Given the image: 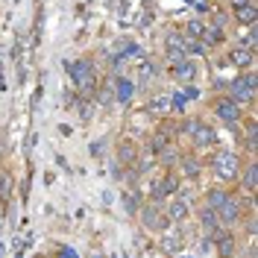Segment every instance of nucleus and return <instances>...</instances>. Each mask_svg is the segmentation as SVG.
<instances>
[{
    "instance_id": "f257e3e1",
    "label": "nucleus",
    "mask_w": 258,
    "mask_h": 258,
    "mask_svg": "<svg viewBox=\"0 0 258 258\" xmlns=\"http://www.w3.org/2000/svg\"><path fill=\"white\" fill-rule=\"evenodd\" d=\"M68 74L74 80V88L80 91L85 100H94L97 97V71L91 59H77V62H68Z\"/></svg>"
},
{
    "instance_id": "f03ea898",
    "label": "nucleus",
    "mask_w": 258,
    "mask_h": 258,
    "mask_svg": "<svg viewBox=\"0 0 258 258\" xmlns=\"http://www.w3.org/2000/svg\"><path fill=\"white\" fill-rule=\"evenodd\" d=\"M211 167H214V173L223 179V182L238 179V176H241V170H243L241 156H238V153H232V150H217V153L211 156Z\"/></svg>"
},
{
    "instance_id": "7ed1b4c3",
    "label": "nucleus",
    "mask_w": 258,
    "mask_h": 258,
    "mask_svg": "<svg viewBox=\"0 0 258 258\" xmlns=\"http://www.w3.org/2000/svg\"><path fill=\"white\" fill-rule=\"evenodd\" d=\"M255 91H258V77L252 71H246V74H238L235 80L229 82V97L243 106V103H252L255 100Z\"/></svg>"
},
{
    "instance_id": "20e7f679",
    "label": "nucleus",
    "mask_w": 258,
    "mask_h": 258,
    "mask_svg": "<svg viewBox=\"0 0 258 258\" xmlns=\"http://www.w3.org/2000/svg\"><path fill=\"white\" fill-rule=\"evenodd\" d=\"M241 217H243V203L229 194L226 203L217 209V220H220V226H235V223H241Z\"/></svg>"
},
{
    "instance_id": "39448f33",
    "label": "nucleus",
    "mask_w": 258,
    "mask_h": 258,
    "mask_svg": "<svg viewBox=\"0 0 258 258\" xmlns=\"http://www.w3.org/2000/svg\"><path fill=\"white\" fill-rule=\"evenodd\" d=\"M214 114H217V120H223V123H241L243 120L241 106H238L232 97H220V100L214 103Z\"/></svg>"
},
{
    "instance_id": "423d86ee",
    "label": "nucleus",
    "mask_w": 258,
    "mask_h": 258,
    "mask_svg": "<svg viewBox=\"0 0 258 258\" xmlns=\"http://www.w3.org/2000/svg\"><path fill=\"white\" fill-rule=\"evenodd\" d=\"M138 214H141V220H144L147 229H156V232H161L164 226L170 223V220H167V214L161 211L159 203H147V206H141V209H138Z\"/></svg>"
},
{
    "instance_id": "0eeeda50",
    "label": "nucleus",
    "mask_w": 258,
    "mask_h": 258,
    "mask_svg": "<svg viewBox=\"0 0 258 258\" xmlns=\"http://www.w3.org/2000/svg\"><path fill=\"white\" fill-rule=\"evenodd\" d=\"M164 53H167V62L170 64H179L182 59H188L185 56V38H182V32H170L164 38Z\"/></svg>"
},
{
    "instance_id": "6e6552de",
    "label": "nucleus",
    "mask_w": 258,
    "mask_h": 258,
    "mask_svg": "<svg viewBox=\"0 0 258 258\" xmlns=\"http://www.w3.org/2000/svg\"><path fill=\"white\" fill-rule=\"evenodd\" d=\"M191 144L197 147V150H209V147H214L217 144V132L209 126V123H197V129L191 132Z\"/></svg>"
},
{
    "instance_id": "1a4fd4ad",
    "label": "nucleus",
    "mask_w": 258,
    "mask_h": 258,
    "mask_svg": "<svg viewBox=\"0 0 258 258\" xmlns=\"http://www.w3.org/2000/svg\"><path fill=\"white\" fill-rule=\"evenodd\" d=\"M164 214H167V220H170V223H185V220H188V214H191V203H188V200H182V197H173V200L164 206Z\"/></svg>"
},
{
    "instance_id": "9d476101",
    "label": "nucleus",
    "mask_w": 258,
    "mask_h": 258,
    "mask_svg": "<svg viewBox=\"0 0 258 258\" xmlns=\"http://www.w3.org/2000/svg\"><path fill=\"white\" fill-rule=\"evenodd\" d=\"M176 191H179V179L173 176V173H167L164 179H159L156 182V188H153V203H164L167 197H176Z\"/></svg>"
},
{
    "instance_id": "9b49d317",
    "label": "nucleus",
    "mask_w": 258,
    "mask_h": 258,
    "mask_svg": "<svg viewBox=\"0 0 258 258\" xmlns=\"http://www.w3.org/2000/svg\"><path fill=\"white\" fill-rule=\"evenodd\" d=\"M211 238H214V243H217V252H220V258H232L235 255V235H229V232H211Z\"/></svg>"
},
{
    "instance_id": "f8f14e48",
    "label": "nucleus",
    "mask_w": 258,
    "mask_h": 258,
    "mask_svg": "<svg viewBox=\"0 0 258 258\" xmlns=\"http://www.w3.org/2000/svg\"><path fill=\"white\" fill-rule=\"evenodd\" d=\"M194 77H197V64L191 59H182L179 64H173V80L182 82V85H191Z\"/></svg>"
},
{
    "instance_id": "ddd939ff",
    "label": "nucleus",
    "mask_w": 258,
    "mask_h": 258,
    "mask_svg": "<svg viewBox=\"0 0 258 258\" xmlns=\"http://www.w3.org/2000/svg\"><path fill=\"white\" fill-rule=\"evenodd\" d=\"M235 12V21L238 24H243V27H255L258 21V6L249 0V3H243V6H238V9H232Z\"/></svg>"
},
{
    "instance_id": "4468645a",
    "label": "nucleus",
    "mask_w": 258,
    "mask_h": 258,
    "mask_svg": "<svg viewBox=\"0 0 258 258\" xmlns=\"http://www.w3.org/2000/svg\"><path fill=\"white\" fill-rule=\"evenodd\" d=\"M112 85H114L112 91H114V100H117V103H129V100H132V94H135V82H132V80L117 77Z\"/></svg>"
},
{
    "instance_id": "2eb2a0df",
    "label": "nucleus",
    "mask_w": 258,
    "mask_h": 258,
    "mask_svg": "<svg viewBox=\"0 0 258 258\" xmlns=\"http://www.w3.org/2000/svg\"><path fill=\"white\" fill-rule=\"evenodd\" d=\"M170 109H173V106H170V97H164V94H156L150 100V106H147V112L153 114V117H167Z\"/></svg>"
},
{
    "instance_id": "dca6fc26",
    "label": "nucleus",
    "mask_w": 258,
    "mask_h": 258,
    "mask_svg": "<svg viewBox=\"0 0 258 258\" xmlns=\"http://www.w3.org/2000/svg\"><path fill=\"white\" fill-rule=\"evenodd\" d=\"M117 159H120V164L132 167L135 159H138V144H135V141H120V147H117Z\"/></svg>"
},
{
    "instance_id": "f3484780",
    "label": "nucleus",
    "mask_w": 258,
    "mask_h": 258,
    "mask_svg": "<svg viewBox=\"0 0 258 258\" xmlns=\"http://www.w3.org/2000/svg\"><path fill=\"white\" fill-rule=\"evenodd\" d=\"M176 164L182 167V176H185V179H197V176H200V170H203L197 156H179Z\"/></svg>"
},
{
    "instance_id": "a211bd4d",
    "label": "nucleus",
    "mask_w": 258,
    "mask_h": 258,
    "mask_svg": "<svg viewBox=\"0 0 258 258\" xmlns=\"http://www.w3.org/2000/svg\"><path fill=\"white\" fill-rule=\"evenodd\" d=\"M229 62L235 64V68H249V64L255 62V53L246 47H235L232 53H229Z\"/></svg>"
},
{
    "instance_id": "6ab92c4d",
    "label": "nucleus",
    "mask_w": 258,
    "mask_h": 258,
    "mask_svg": "<svg viewBox=\"0 0 258 258\" xmlns=\"http://www.w3.org/2000/svg\"><path fill=\"white\" fill-rule=\"evenodd\" d=\"M241 176H243V191L255 194V185H258V164H255V161H249V164L243 167Z\"/></svg>"
},
{
    "instance_id": "aec40b11",
    "label": "nucleus",
    "mask_w": 258,
    "mask_h": 258,
    "mask_svg": "<svg viewBox=\"0 0 258 258\" xmlns=\"http://www.w3.org/2000/svg\"><path fill=\"white\" fill-rule=\"evenodd\" d=\"M200 223H203V229H206V232H217V229H220V220H217V211L214 209H209V206H206V209L200 211Z\"/></svg>"
},
{
    "instance_id": "412c9836",
    "label": "nucleus",
    "mask_w": 258,
    "mask_h": 258,
    "mask_svg": "<svg viewBox=\"0 0 258 258\" xmlns=\"http://www.w3.org/2000/svg\"><path fill=\"white\" fill-rule=\"evenodd\" d=\"M226 197H229V191H223V188H209V191H206V206L217 211L226 203Z\"/></svg>"
},
{
    "instance_id": "4be33fe9",
    "label": "nucleus",
    "mask_w": 258,
    "mask_h": 258,
    "mask_svg": "<svg viewBox=\"0 0 258 258\" xmlns=\"http://www.w3.org/2000/svg\"><path fill=\"white\" fill-rule=\"evenodd\" d=\"M200 41H203V44H220V41H223V30L214 27V24H209V27H203V32H200Z\"/></svg>"
},
{
    "instance_id": "5701e85b",
    "label": "nucleus",
    "mask_w": 258,
    "mask_h": 258,
    "mask_svg": "<svg viewBox=\"0 0 258 258\" xmlns=\"http://www.w3.org/2000/svg\"><path fill=\"white\" fill-rule=\"evenodd\" d=\"M161 246H164L167 252H179V249H182V238H179L176 232H167L164 241H161Z\"/></svg>"
},
{
    "instance_id": "b1692460",
    "label": "nucleus",
    "mask_w": 258,
    "mask_h": 258,
    "mask_svg": "<svg viewBox=\"0 0 258 258\" xmlns=\"http://www.w3.org/2000/svg\"><path fill=\"white\" fill-rule=\"evenodd\" d=\"M159 159H161V164H167V167H173V164L179 161V153H176V150H173L170 144H167V147H164V150L159 153Z\"/></svg>"
},
{
    "instance_id": "393cba45",
    "label": "nucleus",
    "mask_w": 258,
    "mask_h": 258,
    "mask_svg": "<svg viewBox=\"0 0 258 258\" xmlns=\"http://www.w3.org/2000/svg\"><path fill=\"white\" fill-rule=\"evenodd\" d=\"M120 197H123V206H126L129 214H138V209H141V206H138V197H135L132 191H123Z\"/></svg>"
},
{
    "instance_id": "a878e982",
    "label": "nucleus",
    "mask_w": 258,
    "mask_h": 258,
    "mask_svg": "<svg viewBox=\"0 0 258 258\" xmlns=\"http://www.w3.org/2000/svg\"><path fill=\"white\" fill-rule=\"evenodd\" d=\"M9 194H12V176L3 173L0 176V200H9Z\"/></svg>"
},
{
    "instance_id": "bb28decb",
    "label": "nucleus",
    "mask_w": 258,
    "mask_h": 258,
    "mask_svg": "<svg viewBox=\"0 0 258 258\" xmlns=\"http://www.w3.org/2000/svg\"><path fill=\"white\" fill-rule=\"evenodd\" d=\"M138 74H141V80H153V74H156V68H153V62H141L138 64Z\"/></svg>"
},
{
    "instance_id": "cd10ccee",
    "label": "nucleus",
    "mask_w": 258,
    "mask_h": 258,
    "mask_svg": "<svg viewBox=\"0 0 258 258\" xmlns=\"http://www.w3.org/2000/svg\"><path fill=\"white\" fill-rule=\"evenodd\" d=\"M203 21H188V30H185V35H194V38H200V32H203Z\"/></svg>"
},
{
    "instance_id": "c85d7f7f",
    "label": "nucleus",
    "mask_w": 258,
    "mask_h": 258,
    "mask_svg": "<svg viewBox=\"0 0 258 258\" xmlns=\"http://www.w3.org/2000/svg\"><path fill=\"white\" fill-rule=\"evenodd\" d=\"M226 21H229V18H226V12H214V15H211V24H214V27H220V30L226 27Z\"/></svg>"
},
{
    "instance_id": "c756f323",
    "label": "nucleus",
    "mask_w": 258,
    "mask_h": 258,
    "mask_svg": "<svg viewBox=\"0 0 258 258\" xmlns=\"http://www.w3.org/2000/svg\"><path fill=\"white\" fill-rule=\"evenodd\" d=\"M182 94H185V100H200V88H197V85H185Z\"/></svg>"
},
{
    "instance_id": "7c9ffc66",
    "label": "nucleus",
    "mask_w": 258,
    "mask_h": 258,
    "mask_svg": "<svg viewBox=\"0 0 258 258\" xmlns=\"http://www.w3.org/2000/svg\"><path fill=\"white\" fill-rule=\"evenodd\" d=\"M59 258H80V255H77L74 249H68V246H64V249H59Z\"/></svg>"
},
{
    "instance_id": "2f4dec72",
    "label": "nucleus",
    "mask_w": 258,
    "mask_h": 258,
    "mask_svg": "<svg viewBox=\"0 0 258 258\" xmlns=\"http://www.w3.org/2000/svg\"><path fill=\"white\" fill-rule=\"evenodd\" d=\"M100 153H103V141H94L91 144V156H100Z\"/></svg>"
},
{
    "instance_id": "473e14b6",
    "label": "nucleus",
    "mask_w": 258,
    "mask_h": 258,
    "mask_svg": "<svg viewBox=\"0 0 258 258\" xmlns=\"http://www.w3.org/2000/svg\"><path fill=\"white\" fill-rule=\"evenodd\" d=\"M232 3V9H238V6H243V3H249V0H229Z\"/></svg>"
},
{
    "instance_id": "72a5a7b5",
    "label": "nucleus",
    "mask_w": 258,
    "mask_h": 258,
    "mask_svg": "<svg viewBox=\"0 0 258 258\" xmlns=\"http://www.w3.org/2000/svg\"><path fill=\"white\" fill-rule=\"evenodd\" d=\"M91 258H103V255H97V252H94V255H91Z\"/></svg>"
}]
</instances>
